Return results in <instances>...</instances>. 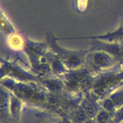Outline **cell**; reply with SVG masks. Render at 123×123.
<instances>
[{"instance_id":"6da1fadb","label":"cell","mask_w":123,"mask_h":123,"mask_svg":"<svg viewBox=\"0 0 123 123\" xmlns=\"http://www.w3.org/2000/svg\"><path fill=\"white\" fill-rule=\"evenodd\" d=\"M108 117L106 114H102L98 117V121L100 123H105L107 121Z\"/></svg>"}]
</instances>
